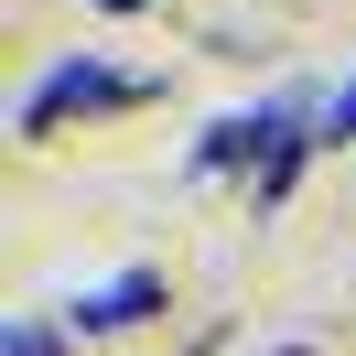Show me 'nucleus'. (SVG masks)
Wrapping results in <instances>:
<instances>
[{"instance_id":"nucleus-1","label":"nucleus","mask_w":356,"mask_h":356,"mask_svg":"<svg viewBox=\"0 0 356 356\" xmlns=\"http://www.w3.org/2000/svg\"><path fill=\"white\" fill-rule=\"evenodd\" d=\"M130 97H140V76H119L108 54H54L44 87L22 97V140H54L76 108H130Z\"/></svg>"},{"instance_id":"nucleus-2","label":"nucleus","mask_w":356,"mask_h":356,"mask_svg":"<svg viewBox=\"0 0 356 356\" xmlns=\"http://www.w3.org/2000/svg\"><path fill=\"white\" fill-rule=\"evenodd\" d=\"M152 313H162V270H108L97 291H76L65 324L76 334H130V324H152Z\"/></svg>"},{"instance_id":"nucleus-3","label":"nucleus","mask_w":356,"mask_h":356,"mask_svg":"<svg viewBox=\"0 0 356 356\" xmlns=\"http://www.w3.org/2000/svg\"><path fill=\"white\" fill-rule=\"evenodd\" d=\"M313 152H324V130H291V140H281V152H270V162H259V173H248V205H259V216H270V205H281V195H291V184H302V162H313Z\"/></svg>"},{"instance_id":"nucleus-4","label":"nucleus","mask_w":356,"mask_h":356,"mask_svg":"<svg viewBox=\"0 0 356 356\" xmlns=\"http://www.w3.org/2000/svg\"><path fill=\"white\" fill-rule=\"evenodd\" d=\"M0 356H65V334H54V324H11V334H0Z\"/></svg>"},{"instance_id":"nucleus-5","label":"nucleus","mask_w":356,"mask_h":356,"mask_svg":"<svg viewBox=\"0 0 356 356\" xmlns=\"http://www.w3.org/2000/svg\"><path fill=\"white\" fill-rule=\"evenodd\" d=\"M313 130H324V140H356V76H346V87L324 97V119H313Z\"/></svg>"},{"instance_id":"nucleus-6","label":"nucleus","mask_w":356,"mask_h":356,"mask_svg":"<svg viewBox=\"0 0 356 356\" xmlns=\"http://www.w3.org/2000/svg\"><path fill=\"white\" fill-rule=\"evenodd\" d=\"M87 11H97V22H130V11H152V0H87Z\"/></svg>"},{"instance_id":"nucleus-7","label":"nucleus","mask_w":356,"mask_h":356,"mask_svg":"<svg viewBox=\"0 0 356 356\" xmlns=\"http://www.w3.org/2000/svg\"><path fill=\"white\" fill-rule=\"evenodd\" d=\"M270 356H324V346H270Z\"/></svg>"}]
</instances>
